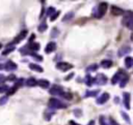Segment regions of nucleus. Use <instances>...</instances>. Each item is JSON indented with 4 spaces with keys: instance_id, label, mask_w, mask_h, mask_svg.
I'll use <instances>...</instances> for the list:
<instances>
[{
    "instance_id": "nucleus-36",
    "label": "nucleus",
    "mask_w": 133,
    "mask_h": 125,
    "mask_svg": "<svg viewBox=\"0 0 133 125\" xmlns=\"http://www.w3.org/2000/svg\"><path fill=\"white\" fill-rule=\"evenodd\" d=\"M7 100H8V96H3V97H1V98H0V105L5 104V103L7 102Z\"/></svg>"
},
{
    "instance_id": "nucleus-5",
    "label": "nucleus",
    "mask_w": 133,
    "mask_h": 125,
    "mask_svg": "<svg viewBox=\"0 0 133 125\" xmlns=\"http://www.w3.org/2000/svg\"><path fill=\"white\" fill-rule=\"evenodd\" d=\"M55 67H56L58 70H60V71H66V70H69V69L73 68V65H72V64H70V63H68V62L60 61V62L56 63Z\"/></svg>"
},
{
    "instance_id": "nucleus-46",
    "label": "nucleus",
    "mask_w": 133,
    "mask_h": 125,
    "mask_svg": "<svg viewBox=\"0 0 133 125\" xmlns=\"http://www.w3.org/2000/svg\"><path fill=\"white\" fill-rule=\"evenodd\" d=\"M1 75H2V74H0V76H1Z\"/></svg>"
},
{
    "instance_id": "nucleus-43",
    "label": "nucleus",
    "mask_w": 133,
    "mask_h": 125,
    "mask_svg": "<svg viewBox=\"0 0 133 125\" xmlns=\"http://www.w3.org/2000/svg\"><path fill=\"white\" fill-rule=\"evenodd\" d=\"M87 125H95V122H94V121H90V122H89Z\"/></svg>"
},
{
    "instance_id": "nucleus-44",
    "label": "nucleus",
    "mask_w": 133,
    "mask_h": 125,
    "mask_svg": "<svg viewBox=\"0 0 133 125\" xmlns=\"http://www.w3.org/2000/svg\"><path fill=\"white\" fill-rule=\"evenodd\" d=\"M2 68H4V65L3 64H0V69H2Z\"/></svg>"
},
{
    "instance_id": "nucleus-17",
    "label": "nucleus",
    "mask_w": 133,
    "mask_h": 125,
    "mask_svg": "<svg viewBox=\"0 0 133 125\" xmlns=\"http://www.w3.org/2000/svg\"><path fill=\"white\" fill-rule=\"evenodd\" d=\"M128 81H129V76H128V74L125 72L124 73V75L122 76V79H121V81H119V87L121 88H124L126 85H127V83H128Z\"/></svg>"
},
{
    "instance_id": "nucleus-10",
    "label": "nucleus",
    "mask_w": 133,
    "mask_h": 125,
    "mask_svg": "<svg viewBox=\"0 0 133 125\" xmlns=\"http://www.w3.org/2000/svg\"><path fill=\"white\" fill-rule=\"evenodd\" d=\"M26 35H27V30H22V31L20 32V34L16 37V39L11 42V44H14V43H19L20 41H22L23 39H25ZM11 44H10V45H11Z\"/></svg>"
},
{
    "instance_id": "nucleus-16",
    "label": "nucleus",
    "mask_w": 133,
    "mask_h": 125,
    "mask_svg": "<svg viewBox=\"0 0 133 125\" xmlns=\"http://www.w3.org/2000/svg\"><path fill=\"white\" fill-rule=\"evenodd\" d=\"M29 68L31 70H34V71H37V72H43L44 71V68L42 66H39L38 64H35V63H30Z\"/></svg>"
},
{
    "instance_id": "nucleus-30",
    "label": "nucleus",
    "mask_w": 133,
    "mask_h": 125,
    "mask_svg": "<svg viewBox=\"0 0 133 125\" xmlns=\"http://www.w3.org/2000/svg\"><path fill=\"white\" fill-rule=\"evenodd\" d=\"M46 11H47V12H46V14H47L48 17H51V15H52L56 10H55V8H54V7H52V6H51V7L47 8V10H46Z\"/></svg>"
},
{
    "instance_id": "nucleus-7",
    "label": "nucleus",
    "mask_w": 133,
    "mask_h": 125,
    "mask_svg": "<svg viewBox=\"0 0 133 125\" xmlns=\"http://www.w3.org/2000/svg\"><path fill=\"white\" fill-rule=\"evenodd\" d=\"M62 92H63L62 87H61V86H57V85L51 87L50 90H49V93H50L51 95H60Z\"/></svg>"
},
{
    "instance_id": "nucleus-19",
    "label": "nucleus",
    "mask_w": 133,
    "mask_h": 125,
    "mask_svg": "<svg viewBox=\"0 0 133 125\" xmlns=\"http://www.w3.org/2000/svg\"><path fill=\"white\" fill-rule=\"evenodd\" d=\"M132 65H133V58L132 57H126L125 58V66H126V68L130 69L132 67Z\"/></svg>"
},
{
    "instance_id": "nucleus-15",
    "label": "nucleus",
    "mask_w": 133,
    "mask_h": 125,
    "mask_svg": "<svg viewBox=\"0 0 133 125\" xmlns=\"http://www.w3.org/2000/svg\"><path fill=\"white\" fill-rule=\"evenodd\" d=\"M110 11H111V13H112L113 15H119V14H122V13L125 12L122 8H119V7H117V6H114V5L111 6Z\"/></svg>"
},
{
    "instance_id": "nucleus-2",
    "label": "nucleus",
    "mask_w": 133,
    "mask_h": 125,
    "mask_svg": "<svg viewBox=\"0 0 133 125\" xmlns=\"http://www.w3.org/2000/svg\"><path fill=\"white\" fill-rule=\"evenodd\" d=\"M122 24H123L125 27H127L128 29H130V30L133 29V13H132V11H127V12H125V15H124V18H123Z\"/></svg>"
},
{
    "instance_id": "nucleus-39",
    "label": "nucleus",
    "mask_w": 133,
    "mask_h": 125,
    "mask_svg": "<svg viewBox=\"0 0 133 125\" xmlns=\"http://www.w3.org/2000/svg\"><path fill=\"white\" fill-rule=\"evenodd\" d=\"M109 122H110V125H119V124H118L117 122H115L112 118H110V119H109Z\"/></svg>"
},
{
    "instance_id": "nucleus-23",
    "label": "nucleus",
    "mask_w": 133,
    "mask_h": 125,
    "mask_svg": "<svg viewBox=\"0 0 133 125\" xmlns=\"http://www.w3.org/2000/svg\"><path fill=\"white\" fill-rule=\"evenodd\" d=\"M84 83L87 86H91L94 84V77H91V75H89V74H86L84 77Z\"/></svg>"
},
{
    "instance_id": "nucleus-42",
    "label": "nucleus",
    "mask_w": 133,
    "mask_h": 125,
    "mask_svg": "<svg viewBox=\"0 0 133 125\" xmlns=\"http://www.w3.org/2000/svg\"><path fill=\"white\" fill-rule=\"evenodd\" d=\"M69 124H70V125H79L78 123H76V122H74V121H70Z\"/></svg>"
},
{
    "instance_id": "nucleus-33",
    "label": "nucleus",
    "mask_w": 133,
    "mask_h": 125,
    "mask_svg": "<svg viewBox=\"0 0 133 125\" xmlns=\"http://www.w3.org/2000/svg\"><path fill=\"white\" fill-rule=\"evenodd\" d=\"M58 34H59L58 29H57V28H53L52 31H51V36H52V37H57Z\"/></svg>"
},
{
    "instance_id": "nucleus-28",
    "label": "nucleus",
    "mask_w": 133,
    "mask_h": 125,
    "mask_svg": "<svg viewBox=\"0 0 133 125\" xmlns=\"http://www.w3.org/2000/svg\"><path fill=\"white\" fill-rule=\"evenodd\" d=\"M25 84V81H24V79H19L17 82H16V84L14 85V87H16L17 89L19 88V87H21V86H23Z\"/></svg>"
},
{
    "instance_id": "nucleus-11",
    "label": "nucleus",
    "mask_w": 133,
    "mask_h": 125,
    "mask_svg": "<svg viewBox=\"0 0 133 125\" xmlns=\"http://www.w3.org/2000/svg\"><path fill=\"white\" fill-rule=\"evenodd\" d=\"M56 50V43L54 41H51V42H48L46 48H45V53L47 54H50L52 52H54Z\"/></svg>"
},
{
    "instance_id": "nucleus-9",
    "label": "nucleus",
    "mask_w": 133,
    "mask_h": 125,
    "mask_svg": "<svg viewBox=\"0 0 133 125\" xmlns=\"http://www.w3.org/2000/svg\"><path fill=\"white\" fill-rule=\"evenodd\" d=\"M124 71H122V70H119V71H117L113 76H112V79H111V84L112 85H115V84H118L119 83V81H121V79H122V76L124 75Z\"/></svg>"
},
{
    "instance_id": "nucleus-21",
    "label": "nucleus",
    "mask_w": 133,
    "mask_h": 125,
    "mask_svg": "<svg viewBox=\"0 0 133 125\" xmlns=\"http://www.w3.org/2000/svg\"><path fill=\"white\" fill-rule=\"evenodd\" d=\"M100 65H101L103 68H109V67H111V65H112V62H111V60L105 59V60H102V61H101Z\"/></svg>"
},
{
    "instance_id": "nucleus-31",
    "label": "nucleus",
    "mask_w": 133,
    "mask_h": 125,
    "mask_svg": "<svg viewBox=\"0 0 133 125\" xmlns=\"http://www.w3.org/2000/svg\"><path fill=\"white\" fill-rule=\"evenodd\" d=\"M63 98H65V99H68V100H71L72 98H73V96H72V94L71 93H66V92H62L61 94H60Z\"/></svg>"
},
{
    "instance_id": "nucleus-22",
    "label": "nucleus",
    "mask_w": 133,
    "mask_h": 125,
    "mask_svg": "<svg viewBox=\"0 0 133 125\" xmlns=\"http://www.w3.org/2000/svg\"><path fill=\"white\" fill-rule=\"evenodd\" d=\"M36 80L34 79V77H30V79H28L26 82H25V84H26V86L27 87H34L35 85H36Z\"/></svg>"
},
{
    "instance_id": "nucleus-14",
    "label": "nucleus",
    "mask_w": 133,
    "mask_h": 125,
    "mask_svg": "<svg viewBox=\"0 0 133 125\" xmlns=\"http://www.w3.org/2000/svg\"><path fill=\"white\" fill-rule=\"evenodd\" d=\"M27 48L29 49V51L30 52H36V51H38L39 50V43H37V42H29L28 44H27Z\"/></svg>"
},
{
    "instance_id": "nucleus-8",
    "label": "nucleus",
    "mask_w": 133,
    "mask_h": 125,
    "mask_svg": "<svg viewBox=\"0 0 133 125\" xmlns=\"http://www.w3.org/2000/svg\"><path fill=\"white\" fill-rule=\"evenodd\" d=\"M130 99H131V95L129 92H125L123 94V102L124 105L127 110H130Z\"/></svg>"
},
{
    "instance_id": "nucleus-24",
    "label": "nucleus",
    "mask_w": 133,
    "mask_h": 125,
    "mask_svg": "<svg viewBox=\"0 0 133 125\" xmlns=\"http://www.w3.org/2000/svg\"><path fill=\"white\" fill-rule=\"evenodd\" d=\"M99 124L100 125H110V123L108 122V120L106 119L105 116H100L99 117Z\"/></svg>"
},
{
    "instance_id": "nucleus-18",
    "label": "nucleus",
    "mask_w": 133,
    "mask_h": 125,
    "mask_svg": "<svg viewBox=\"0 0 133 125\" xmlns=\"http://www.w3.org/2000/svg\"><path fill=\"white\" fill-rule=\"evenodd\" d=\"M36 85H38L39 87H42L44 89H47V88L50 87V82L47 81V80H39V81L36 82Z\"/></svg>"
},
{
    "instance_id": "nucleus-40",
    "label": "nucleus",
    "mask_w": 133,
    "mask_h": 125,
    "mask_svg": "<svg viewBox=\"0 0 133 125\" xmlns=\"http://www.w3.org/2000/svg\"><path fill=\"white\" fill-rule=\"evenodd\" d=\"M5 81H7V80H6V77H5L4 75H1V76H0V84H2V83H4Z\"/></svg>"
},
{
    "instance_id": "nucleus-20",
    "label": "nucleus",
    "mask_w": 133,
    "mask_h": 125,
    "mask_svg": "<svg viewBox=\"0 0 133 125\" xmlns=\"http://www.w3.org/2000/svg\"><path fill=\"white\" fill-rule=\"evenodd\" d=\"M100 93V91L99 90H91V91H86L85 92V95H84V97H95V96H97L98 94Z\"/></svg>"
},
{
    "instance_id": "nucleus-29",
    "label": "nucleus",
    "mask_w": 133,
    "mask_h": 125,
    "mask_svg": "<svg viewBox=\"0 0 133 125\" xmlns=\"http://www.w3.org/2000/svg\"><path fill=\"white\" fill-rule=\"evenodd\" d=\"M98 64H91L86 68V71H96L98 69Z\"/></svg>"
},
{
    "instance_id": "nucleus-27",
    "label": "nucleus",
    "mask_w": 133,
    "mask_h": 125,
    "mask_svg": "<svg viewBox=\"0 0 133 125\" xmlns=\"http://www.w3.org/2000/svg\"><path fill=\"white\" fill-rule=\"evenodd\" d=\"M73 17H74V12H72V11H71V12H68V13H66V14H65V15L63 17V19H62V21H63V22H66V21H70V20H71V19H72Z\"/></svg>"
},
{
    "instance_id": "nucleus-45",
    "label": "nucleus",
    "mask_w": 133,
    "mask_h": 125,
    "mask_svg": "<svg viewBox=\"0 0 133 125\" xmlns=\"http://www.w3.org/2000/svg\"><path fill=\"white\" fill-rule=\"evenodd\" d=\"M1 46H2V45H1V43H0V49H1Z\"/></svg>"
},
{
    "instance_id": "nucleus-3",
    "label": "nucleus",
    "mask_w": 133,
    "mask_h": 125,
    "mask_svg": "<svg viewBox=\"0 0 133 125\" xmlns=\"http://www.w3.org/2000/svg\"><path fill=\"white\" fill-rule=\"evenodd\" d=\"M49 106L51 108L57 110V108H64V107H66V104L63 103L61 100H59L57 98H50L49 99Z\"/></svg>"
},
{
    "instance_id": "nucleus-13",
    "label": "nucleus",
    "mask_w": 133,
    "mask_h": 125,
    "mask_svg": "<svg viewBox=\"0 0 133 125\" xmlns=\"http://www.w3.org/2000/svg\"><path fill=\"white\" fill-rule=\"evenodd\" d=\"M4 68H5V70H16V69L18 68V66H17V64H16L15 62H12V61H7V62L4 64Z\"/></svg>"
},
{
    "instance_id": "nucleus-34",
    "label": "nucleus",
    "mask_w": 133,
    "mask_h": 125,
    "mask_svg": "<svg viewBox=\"0 0 133 125\" xmlns=\"http://www.w3.org/2000/svg\"><path fill=\"white\" fill-rule=\"evenodd\" d=\"M8 89H9L8 86H6V85H2V86H0V93H5V92L8 91Z\"/></svg>"
},
{
    "instance_id": "nucleus-26",
    "label": "nucleus",
    "mask_w": 133,
    "mask_h": 125,
    "mask_svg": "<svg viewBox=\"0 0 133 125\" xmlns=\"http://www.w3.org/2000/svg\"><path fill=\"white\" fill-rule=\"evenodd\" d=\"M47 28H48V26H47L46 22H45V21H43V22H42V24L38 26V31H39V32H45Z\"/></svg>"
},
{
    "instance_id": "nucleus-37",
    "label": "nucleus",
    "mask_w": 133,
    "mask_h": 125,
    "mask_svg": "<svg viewBox=\"0 0 133 125\" xmlns=\"http://www.w3.org/2000/svg\"><path fill=\"white\" fill-rule=\"evenodd\" d=\"M74 115H75L76 117H80L82 114H81V111L77 108V110H74Z\"/></svg>"
},
{
    "instance_id": "nucleus-25",
    "label": "nucleus",
    "mask_w": 133,
    "mask_h": 125,
    "mask_svg": "<svg viewBox=\"0 0 133 125\" xmlns=\"http://www.w3.org/2000/svg\"><path fill=\"white\" fill-rule=\"evenodd\" d=\"M15 49H16V48H15L14 45H8V46H7V48H6V49H5V50H4L3 52H2V55H4V56H5V55L9 54L10 52L15 51Z\"/></svg>"
},
{
    "instance_id": "nucleus-41",
    "label": "nucleus",
    "mask_w": 133,
    "mask_h": 125,
    "mask_svg": "<svg viewBox=\"0 0 133 125\" xmlns=\"http://www.w3.org/2000/svg\"><path fill=\"white\" fill-rule=\"evenodd\" d=\"M34 37H35V35L34 34H31V36L29 38V42H32V40H34Z\"/></svg>"
},
{
    "instance_id": "nucleus-4",
    "label": "nucleus",
    "mask_w": 133,
    "mask_h": 125,
    "mask_svg": "<svg viewBox=\"0 0 133 125\" xmlns=\"http://www.w3.org/2000/svg\"><path fill=\"white\" fill-rule=\"evenodd\" d=\"M107 81H108V79H107V76H106L104 73H99V74H97V76L94 79V83H95L96 85H99V86L105 85V84L107 83Z\"/></svg>"
},
{
    "instance_id": "nucleus-35",
    "label": "nucleus",
    "mask_w": 133,
    "mask_h": 125,
    "mask_svg": "<svg viewBox=\"0 0 133 125\" xmlns=\"http://www.w3.org/2000/svg\"><path fill=\"white\" fill-rule=\"evenodd\" d=\"M121 115H122V117L127 121V123L130 124V118H129V116H128L126 113H124V112H121Z\"/></svg>"
},
{
    "instance_id": "nucleus-38",
    "label": "nucleus",
    "mask_w": 133,
    "mask_h": 125,
    "mask_svg": "<svg viewBox=\"0 0 133 125\" xmlns=\"http://www.w3.org/2000/svg\"><path fill=\"white\" fill-rule=\"evenodd\" d=\"M6 80H8V81H15V80H16V76H15L14 74H10V75H8V76L6 77Z\"/></svg>"
},
{
    "instance_id": "nucleus-32",
    "label": "nucleus",
    "mask_w": 133,
    "mask_h": 125,
    "mask_svg": "<svg viewBox=\"0 0 133 125\" xmlns=\"http://www.w3.org/2000/svg\"><path fill=\"white\" fill-rule=\"evenodd\" d=\"M59 13H60V11H55V12L50 17V21H51V22H54V21L59 17Z\"/></svg>"
},
{
    "instance_id": "nucleus-6",
    "label": "nucleus",
    "mask_w": 133,
    "mask_h": 125,
    "mask_svg": "<svg viewBox=\"0 0 133 125\" xmlns=\"http://www.w3.org/2000/svg\"><path fill=\"white\" fill-rule=\"evenodd\" d=\"M110 98V95H109V93H107V92H104V93H102L101 95H100V97L99 98H97V104H104L108 99Z\"/></svg>"
},
{
    "instance_id": "nucleus-1",
    "label": "nucleus",
    "mask_w": 133,
    "mask_h": 125,
    "mask_svg": "<svg viewBox=\"0 0 133 125\" xmlns=\"http://www.w3.org/2000/svg\"><path fill=\"white\" fill-rule=\"evenodd\" d=\"M107 8H108V4L106 2H101L96 8H95V12H94V15L96 18H102L106 11H107Z\"/></svg>"
},
{
    "instance_id": "nucleus-12",
    "label": "nucleus",
    "mask_w": 133,
    "mask_h": 125,
    "mask_svg": "<svg viewBox=\"0 0 133 125\" xmlns=\"http://www.w3.org/2000/svg\"><path fill=\"white\" fill-rule=\"evenodd\" d=\"M129 53H131V48L129 45H123L118 50V56L119 57H123V56H125V55H127Z\"/></svg>"
}]
</instances>
